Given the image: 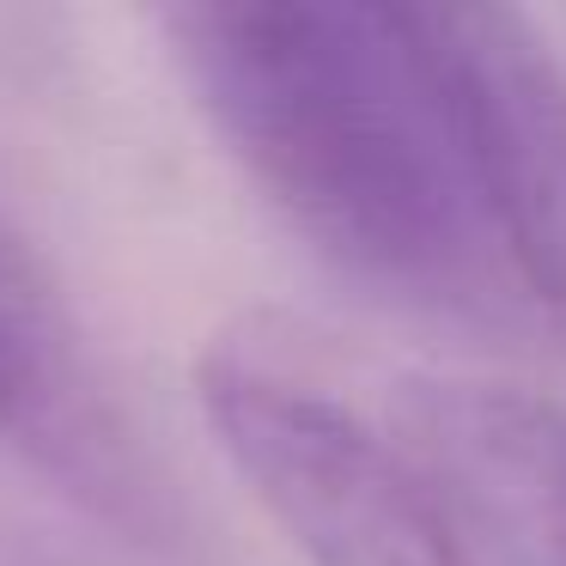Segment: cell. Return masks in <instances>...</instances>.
<instances>
[{"label":"cell","mask_w":566,"mask_h":566,"mask_svg":"<svg viewBox=\"0 0 566 566\" xmlns=\"http://www.w3.org/2000/svg\"><path fill=\"white\" fill-rule=\"evenodd\" d=\"M159 25L226 153L329 269L439 317L517 311L408 7L201 0Z\"/></svg>","instance_id":"6da1fadb"},{"label":"cell","mask_w":566,"mask_h":566,"mask_svg":"<svg viewBox=\"0 0 566 566\" xmlns=\"http://www.w3.org/2000/svg\"><path fill=\"white\" fill-rule=\"evenodd\" d=\"M196 396L256 505L305 566H488L390 420H371L262 329L220 335Z\"/></svg>","instance_id":"7a4b0ae2"},{"label":"cell","mask_w":566,"mask_h":566,"mask_svg":"<svg viewBox=\"0 0 566 566\" xmlns=\"http://www.w3.org/2000/svg\"><path fill=\"white\" fill-rule=\"evenodd\" d=\"M408 25L505 293L566 335V62L517 7H408Z\"/></svg>","instance_id":"3957f363"},{"label":"cell","mask_w":566,"mask_h":566,"mask_svg":"<svg viewBox=\"0 0 566 566\" xmlns=\"http://www.w3.org/2000/svg\"><path fill=\"white\" fill-rule=\"evenodd\" d=\"M390 427L488 566H566L560 402L493 378H408Z\"/></svg>","instance_id":"277c9868"},{"label":"cell","mask_w":566,"mask_h":566,"mask_svg":"<svg viewBox=\"0 0 566 566\" xmlns=\"http://www.w3.org/2000/svg\"><path fill=\"white\" fill-rule=\"evenodd\" d=\"M0 427L25 432L43 457L86 475L92 488H123V444L92 396L67 311L43 262L0 213Z\"/></svg>","instance_id":"5b68a950"}]
</instances>
